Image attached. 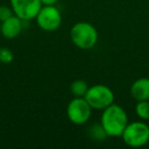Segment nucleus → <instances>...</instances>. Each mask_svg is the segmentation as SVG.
I'll return each instance as SVG.
<instances>
[{"instance_id": "obj_4", "label": "nucleus", "mask_w": 149, "mask_h": 149, "mask_svg": "<svg viewBox=\"0 0 149 149\" xmlns=\"http://www.w3.org/2000/svg\"><path fill=\"white\" fill-rule=\"evenodd\" d=\"M122 138L131 147H142L149 142V126L143 122H133L128 124Z\"/></svg>"}, {"instance_id": "obj_5", "label": "nucleus", "mask_w": 149, "mask_h": 149, "mask_svg": "<svg viewBox=\"0 0 149 149\" xmlns=\"http://www.w3.org/2000/svg\"><path fill=\"white\" fill-rule=\"evenodd\" d=\"M92 107L84 97H74L66 108L68 118L72 124L83 125L89 120Z\"/></svg>"}, {"instance_id": "obj_13", "label": "nucleus", "mask_w": 149, "mask_h": 149, "mask_svg": "<svg viewBox=\"0 0 149 149\" xmlns=\"http://www.w3.org/2000/svg\"><path fill=\"white\" fill-rule=\"evenodd\" d=\"M13 60V53L9 48L0 47V62L10 63Z\"/></svg>"}, {"instance_id": "obj_10", "label": "nucleus", "mask_w": 149, "mask_h": 149, "mask_svg": "<svg viewBox=\"0 0 149 149\" xmlns=\"http://www.w3.org/2000/svg\"><path fill=\"white\" fill-rule=\"evenodd\" d=\"M70 89L74 97H84L89 89V86L84 80H76L70 84Z\"/></svg>"}, {"instance_id": "obj_12", "label": "nucleus", "mask_w": 149, "mask_h": 149, "mask_svg": "<svg viewBox=\"0 0 149 149\" xmlns=\"http://www.w3.org/2000/svg\"><path fill=\"white\" fill-rule=\"evenodd\" d=\"M90 135H91L92 138L97 141H101L107 137V134L105 133V131H104L103 127L101 126V124L99 125L95 124L93 127H91V129H90Z\"/></svg>"}, {"instance_id": "obj_11", "label": "nucleus", "mask_w": 149, "mask_h": 149, "mask_svg": "<svg viewBox=\"0 0 149 149\" xmlns=\"http://www.w3.org/2000/svg\"><path fill=\"white\" fill-rule=\"evenodd\" d=\"M135 111H136V114L141 120H149V100L137 101Z\"/></svg>"}, {"instance_id": "obj_1", "label": "nucleus", "mask_w": 149, "mask_h": 149, "mask_svg": "<svg viewBox=\"0 0 149 149\" xmlns=\"http://www.w3.org/2000/svg\"><path fill=\"white\" fill-rule=\"evenodd\" d=\"M100 124L108 137H122L129 124L128 114L122 106L112 103L103 109Z\"/></svg>"}, {"instance_id": "obj_8", "label": "nucleus", "mask_w": 149, "mask_h": 149, "mask_svg": "<svg viewBox=\"0 0 149 149\" xmlns=\"http://www.w3.org/2000/svg\"><path fill=\"white\" fill-rule=\"evenodd\" d=\"M23 22L19 17L13 15L9 19H5L1 23V31L3 37L6 39H15L21 34L23 30Z\"/></svg>"}, {"instance_id": "obj_2", "label": "nucleus", "mask_w": 149, "mask_h": 149, "mask_svg": "<svg viewBox=\"0 0 149 149\" xmlns=\"http://www.w3.org/2000/svg\"><path fill=\"white\" fill-rule=\"evenodd\" d=\"M70 39L81 49H91L98 41V32L90 23L79 22L74 24L70 30Z\"/></svg>"}, {"instance_id": "obj_14", "label": "nucleus", "mask_w": 149, "mask_h": 149, "mask_svg": "<svg viewBox=\"0 0 149 149\" xmlns=\"http://www.w3.org/2000/svg\"><path fill=\"white\" fill-rule=\"evenodd\" d=\"M13 15H15V13H13L11 6L9 7V6H4V5L0 6V21L1 22L9 19Z\"/></svg>"}, {"instance_id": "obj_6", "label": "nucleus", "mask_w": 149, "mask_h": 149, "mask_svg": "<svg viewBox=\"0 0 149 149\" xmlns=\"http://www.w3.org/2000/svg\"><path fill=\"white\" fill-rule=\"evenodd\" d=\"M36 22L40 29L46 32L56 31L61 25V13L54 5H44L36 17Z\"/></svg>"}, {"instance_id": "obj_3", "label": "nucleus", "mask_w": 149, "mask_h": 149, "mask_svg": "<svg viewBox=\"0 0 149 149\" xmlns=\"http://www.w3.org/2000/svg\"><path fill=\"white\" fill-rule=\"evenodd\" d=\"M92 109L103 110L114 101V94L109 87L102 84L89 87L86 95L84 96Z\"/></svg>"}, {"instance_id": "obj_16", "label": "nucleus", "mask_w": 149, "mask_h": 149, "mask_svg": "<svg viewBox=\"0 0 149 149\" xmlns=\"http://www.w3.org/2000/svg\"><path fill=\"white\" fill-rule=\"evenodd\" d=\"M1 23H2V22L0 21V31H1Z\"/></svg>"}, {"instance_id": "obj_9", "label": "nucleus", "mask_w": 149, "mask_h": 149, "mask_svg": "<svg viewBox=\"0 0 149 149\" xmlns=\"http://www.w3.org/2000/svg\"><path fill=\"white\" fill-rule=\"evenodd\" d=\"M131 95L137 101L149 100V78H140L131 86Z\"/></svg>"}, {"instance_id": "obj_15", "label": "nucleus", "mask_w": 149, "mask_h": 149, "mask_svg": "<svg viewBox=\"0 0 149 149\" xmlns=\"http://www.w3.org/2000/svg\"><path fill=\"white\" fill-rule=\"evenodd\" d=\"M43 5H55L57 0H40Z\"/></svg>"}, {"instance_id": "obj_7", "label": "nucleus", "mask_w": 149, "mask_h": 149, "mask_svg": "<svg viewBox=\"0 0 149 149\" xmlns=\"http://www.w3.org/2000/svg\"><path fill=\"white\" fill-rule=\"evenodd\" d=\"M13 13L22 21H31L36 19L43 4L40 0H10Z\"/></svg>"}]
</instances>
